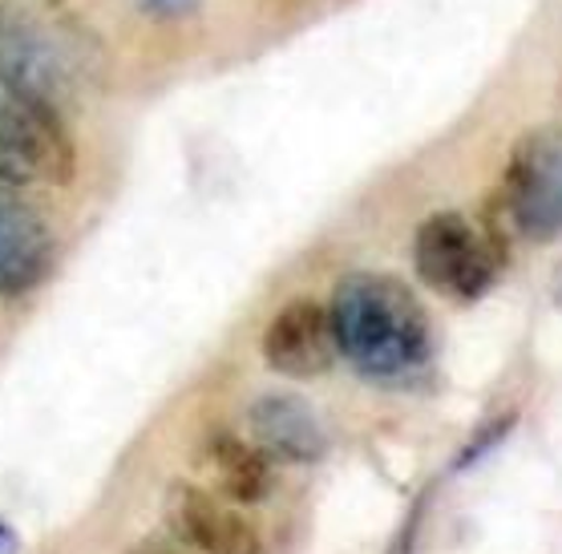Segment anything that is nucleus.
I'll return each instance as SVG.
<instances>
[{
  "instance_id": "f257e3e1",
  "label": "nucleus",
  "mask_w": 562,
  "mask_h": 554,
  "mask_svg": "<svg viewBox=\"0 0 562 554\" xmlns=\"http://www.w3.org/2000/svg\"><path fill=\"white\" fill-rule=\"evenodd\" d=\"M336 349L360 376L376 385H401L434 357V328L422 299L381 271H348L333 287Z\"/></svg>"
},
{
  "instance_id": "f03ea898",
  "label": "nucleus",
  "mask_w": 562,
  "mask_h": 554,
  "mask_svg": "<svg viewBox=\"0 0 562 554\" xmlns=\"http://www.w3.org/2000/svg\"><path fill=\"white\" fill-rule=\"evenodd\" d=\"M506 263V235L498 219L486 227L470 223L458 211H437L413 235V268L429 292L446 299L486 296Z\"/></svg>"
},
{
  "instance_id": "7ed1b4c3",
  "label": "nucleus",
  "mask_w": 562,
  "mask_h": 554,
  "mask_svg": "<svg viewBox=\"0 0 562 554\" xmlns=\"http://www.w3.org/2000/svg\"><path fill=\"white\" fill-rule=\"evenodd\" d=\"M502 215L514 235L550 244L562 235V129H530L510 150L502 179Z\"/></svg>"
},
{
  "instance_id": "20e7f679",
  "label": "nucleus",
  "mask_w": 562,
  "mask_h": 554,
  "mask_svg": "<svg viewBox=\"0 0 562 554\" xmlns=\"http://www.w3.org/2000/svg\"><path fill=\"white\" fill-rule=\"evenodd\" d=\"M77 174L74 143L53 105L0 98V186H65Z\"/></svg>"
},
{
  "instance_id": "39448f33",
  "label": "nucleus",
  "mask_w": 562,
  "mask_h": 554,
  "mask_svg": "<svg viewBox=\"0 0 562 554\" xmlns=\"http://www.w3.org/2000/svg\"><path fill=\"white\" fill-rule=\"evenodd\" d=\"M333 316L316 299H292L271 316L268 332H263V361L271 373L288 376V381H316L336 364Z\"/></svg>"
},
{
  "instance_id": "423d86ee",
  "label": "nucleus",
  "mask_w": 562,
  "mask_h": 554,
  "mask_svg": "<svg viewBox=\"0 0 562 554\" xmlns=\"http://www.w3.org/2000/svg\"><path fill=\"white\" fill-rule=\"evenodd\" d=\"M167 522L179 534L187 551L199 554H259V530L247 522L244 515H235L218 494L203 490V486H187L179 482L170 490L167 502Z\"/></svg>"
},
{
  "instance_id": "0eeeda50",
  "label": "nucleus",
  "mask_w": 562,
  "mask_h": 554,
  "mask_svg": "<svg viewBox=\"0 0 562 554\" xmlns=\"http://www.w3.org/2000/svg\"><path fill=\"white\" fill-rule=\"evenodd\" d=\"M256 445L268 457L295 465H312L328 453V438L319 426V412L295 393H268V397L251 400L247 409Z\"/></svg>"
},
{
  "instance_id": "6e6552de",
  "label": "nucleus",
  "mask_w": 562,
  "mask_h": 554,
  "mask_svg": "<svg viewBox=\"0 0 562 554\" xmlns=\"http://www.w3.org/2000/svg\"><path fill=\"white\" fill-rule=\"evenodd\" d=\"M53 263V235L37 211L0 186V296H25Z\"/></svg>"
},
{
  "instance_id": "1a4fd4ad",
  "label": "nucleus",
  "mask_w": 562,
  "mask_h": 554,
  "mask_svg": "<svg viewBox=\"0 0 562 554\" xmlns=\"http://www.w3.org/2000/svg\"><path fill=\"white\" fill-rule=\"evenodd\" d=\"M0 86L13 98L41 102L57 110V93H61V65L53 57L49 41L37 29L9 16L0 21Z\"/></svg>"
},
{
  "instance_id": "9d476101",
  "label": "nucleus",
  "mask_w": 562,
  "mask_h": 554,
  "mask_svg": "<svg viewBox=\"0 0 562 554\" xmlns=\"http://www.w3.org/2000/svg\"><path fill=\"white\" fill-rule=\"evenodd\" d=\"M206 477L223 502L256 506L271 494V457L256 441H244L235 433H215L206 441Z\"/></svg>"
},
{
  "instance_id": "9b49d317",
  "label": "nucleus",
  "mask_w": 562,
  "mask_h": 554,
  "mask_svg": "<svg viewBox=\"0 0 562 554\" xmlns=\"http://www.w3.org/2000/svg\"><path fill=\"white\" fill-rule=\"evenodd\" d=\"M142 13H150L154 21H179L199 9V0H138Z\"/></svg>"
},
{
  "instance_id": "f8f14e48",
  "label": "nucleus",
  "mask_w": 562,
  "mask_h": 554,
  "mask_svg": "<svg viewBox=\"0 0 562 554\" xmlns=\"http://www.w3.org/2000/svg\"><path fill=\"white\" fill-rule=\"evenodd\" d=\"M16 551V539H13V530L0 522V554H13Z\"/></svg>"
},
{
  "instance_id": "ddd939ff",
  "label": "nucleus",
  "mask_w": 562,
  "mask_h": 554,
  "mask_svg": "<svg viewBox=\"0 0 562 554\" xmlns=\"http://www.w3.org/2000/svg\"><path fill=\"white\" fill-rule=\"evenodd\" d=\"M138 554H187V546H154L150 542V546H142Z\"/></svg>"
}]
</instances>
